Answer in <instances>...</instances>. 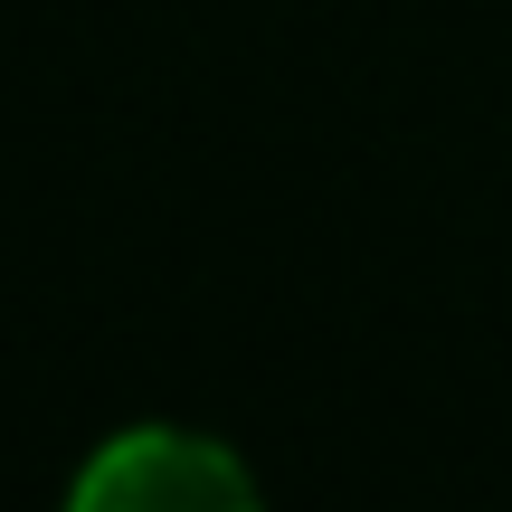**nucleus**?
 <instances>
[{"mask_svg": "<svg viewBox=\"0 0 512 512\" xmlns=\"http://www.w3.org/2000/svg\"><path fill=\"white\" fill-rule=\"evenodd\" d=\"M67 512H266V494H256V475L219 437H190V427H124L114 446L86 456Z\"/></svg>", "mask_w": 512, "mask_h": 512, "instance_id": "obj_1", "label": "nucleus"}]
</instances>
